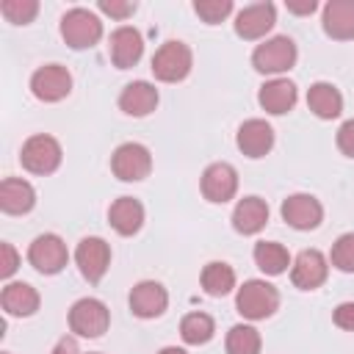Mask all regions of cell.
<instances>
[{
  "instance_id": "obj_17",
  "label": "cell",
  "mask_w": 354,
  "mask_h": 354,
  "mask_svg": "<svg viewBox=\"0 0 354 354\" xmlns=\"http://www.w3.org/2000/svg\"><path fill=\"white\" fill-rule=\"evenodd\" d=\"M235 144L246 158H266L274 147V127L266 119H246L238 127Z\"/></svg>"
},
{
  "instance_id": "obj_10",
  "label": "cell",
  "mask_w": 354,
  "mask_h": 354,
  "mask_svg": "<svg viewBox=\"0 0 354 354\" xmlns=\"http://www.w3.org/2000/svg\"><path fill=\"white\" fill-rule=\"evenodd\" d=\"M75 263H77L83 279H88L91 285H97L105 277L108 266H111V246H108V241L100 238V235L83 238L77 243V249H75Z\"/></svg>"
},
{
  "instance_id": "obj_40",
  "label": "cell",
  "mask_w": 354,
  "mask_h": 354,
  "mask_svg": "<svg viewBox=\"0 0 354 354\" xmlns=\"http://www.w3.org/2000/svg\"><path fill=\"white\" fill-rule=\"evenodd\" d=\"M3 354H11V351H3Z\"/></svg>"
},
{
  "instance_id": "obj_15",
  "label": "cell",
  "mask_w": 354,
  "mask_h": 354,
  "mask_svg": "<svg viewBox=\"0 0 354 354\" xmlns=\"http://www.w3.org/2000/svg\"><path fill=\"white\" fill-rule=\"evenodd\" d=\"M108 55L116 69H130L144 55V36L133 25H119L108 39Z\"/></svg>"
},
{
  "instance_id": "obj_20",
  "label": "cell",
  "mask_w": 354,
  "mask_h": 354,
  "mask_svg": "<svg viewBox=\"0 0 354 354\" xmlns=\"http://www.w3.org/2000/svg\"><path fill=\"white\" fill-rule=\"evenodd\" d=\"M158 88L149 83V80H133L122 88L119 94V108L127 113V116H149L155 108H158Z\"/></svg>"
},
{
  "instance_id": "obj_30",
  "label": "cell",
  "mask_w": 354,
  "mask_h": 354,
  "mask_svg": "<svg viewBox=\"0 0 354 354\" xmlns=\"http://www.w3.org/2000/svg\"><path fill=\"white\" fill-rule=\"evenodd\" d=\"M0 14L11 25H28L39 14V0H3L0 3Z\"/></svg>"
},
{
  "instance_id": "obj_1",
  "label": "cell",
  "mask_w": 354,
  "mask_h": 354,
  "mask_svg": "<svg viewBox=\"0 0 354 354\" xmlns=\"http://www.w3.org/2000/svg\"><path fill=\"white\" fill-rule=\"evenodd\" d=\"M235 310L249 321H266L279 310V290L266 279H246L238 288Z\"/></svg>"
},
{
  "instance_id": "obj_28",
  "label": "cell",
  "mask_w": 354,
  "mask_h": 354,
  "mask_svg": "<svg viewBox=\"0 0 354 354\" xmlns=\"http://www.w3.org/2000/svg\"><path fill=\"white\" fill-rule=\"evenodd\" d=\"M213 335H216V321L207 313H199L196 310V313L183 315V321H180V337L188 346H205Z\"/></svg>"
},
{
  "instance_id": "obj_11",
  "label": "cell",
  "mask_w": 354,
  "mask_h": 354,
  "mask_svg": "<svg viewBox=\"0 0 354 354\" xmlns=\"http://www.w3.org/2000/svg\"><path fill=\"white\" fill-rule=\"evenodd\" d=\"M329 277V260L318 249H301L290 263V282L299 290H315Z\"/></svg>"
},
{
  "instance_id": "obj_14",
  "label": "cell",
  "mask_w": 354,
  "mask_h": 354,
  "mask_svg": "<svg viewBox=\"0 0 354 354\" xmlns=\"http://www.w3.org/2000/svg\"><path fill=\"white\" fill-rule=\"evenodd\" d=\"M277 22V6L274 3H252L235 14V33L246 41L263 39Z\"/></svg>"
},
{
  "instance_id": "obj_19",
  "label": "cell",
  "mask_w": 354,
  "mask_h": 354,
  "mask_svg": "<svg viewBox=\"0 0 354 354\" xmlns=\"http://www.w3.org/2000/svg\"><path fill=\"white\" fill-rule=\"evenodd\" d=\"M36 205V188L22 177H6L0 183V210L8 216H25Z\"/></svg>"
},
{
  "instance_id": "obj_5",
  "label": "cell",
  "mask_w": 354,
  "mask_h": 354,
  "mask_svg": "<svg viewBox=\"0 0 354 354\" xmlns=\"http://www.w3.org/2000/svg\"><path fill=\"white\" fill-rule=\"evenodd\" d=\"M61 158H64V152H61L58 138H53L47 133L30 136L22 144V152H19V163L30 174H53L61 166Z\"/></svg>"
},
{
  "instance_id": "obj_39",
  "label": "cell",
  "mask_w": 354,
  "mask_h": 354,
  "mask_svg": "<svg viewBox=\"0 0 354 354\" xmlns=\"http://www.w3.org/2000/svg\"><path fill=\"white\" fill-rule=\"evenodd\" d=\"M158 354H188L185 348H180V346H166V348H160Z\"/></svg>"
},
{
  "instance_id": "obj_21",
  "label": "cell",
  "mask_w": 354,
  "mask_h": 354,
  "mask_svg": "<svg viewBox=\"0 0 354 354\" xmlns=\"http://www.w3.org/2000/svg\"><path fill=\"white\" fill-rule=\"evenodd\" d=\"M321 22H324L326 36H332L337 41L354 39V0H329L324 6Z\"/></svg>"
},
{
  "instance_id": "obj_18",
  "label": "cell",
  "mask_w": 354,
  "mask_h": 354,
  "mask_svg": "<svg viewBox=\"0 0 354 354\" xmlns=\"http://www.w3.org/2000/svg\"><path fill=\"white\" fill-rule=\"evenodd\" d=\"M299 100V91H296V83L288 80V77H274V80H266L257 91V102L266 113H274V116H282L288 111H293Z\"/></svg>"
},
{
  "instance_id": "obj_35",
  "label": "cell",
  "mask_w": 354,
  "mask_h": 354,
  "mask_svg": "<svg viewBox=\"0 0 354 354\" xmlns=\"http://www.w3.org/2000/svg\"><path fill=\"white\" fill-rule=\"evenodd\" d=\"M337 149L346 155V158H354V119H346L340 127H337Z\"/></svg>"
},
{
  "instance_id": "obj_3",
  "label": "cell",
  "mask_w": 354,
  "mask_h": 354,
  "mask_svg": "<svg viewBox=\"0 0 354 354\" xmlns=\"http://www.w3.org/2000/svg\"><path fill=\"white\" fill-rule=\"evenodd\" d=\"M61 36L72 50L94 47L102 39V19L88 8H69L61 17Z\"/></svg>"
},
{
  "instance_id": "obj_38",
  "label": "cell",
  "mask_w": 354,
  "mask_h": 354,
  "mask_svg": "<svg viewBox=\"0 0 354 354\" xmlns=\"http://www.w3.org/2000/svg\"><path fill=\"white\" fill-rule=\"evenodd\" d=\"M318 8V3L315 0H304V3H288V11H293V14H313Z\"/></svg>"
},
{
  "instance_id": "obj_2",
  "label": "cell",
  "mask_w": 354,
  "mask_h": 354,
  "mask_svg": "<svg viewBox=\"0 0 354 354\" xmlns=\"http://www.w3.org/2000/svg\"><path fill=\"white\" fill-rule=\"evenodd\" d=\"M194 66V53L185 41H163L152 55V75L163 83H180Z\"/></svg>"
},
{
  "instance_id": "obj_26",
  "label": "cell",
  "mask_w": 354,
  "mask_h": 354,
  "mask_svg": "<svg viewBox=\"0 0 354 354\" xmlns=\"http://www.w3.org/2000/svg\"><path fill=\"white\" fill-rule=\"evenodd\" d=\"M252 254H254V266H257L263 274H268V277H279V274H285L288 266H290L288 249H285L282 243H277V241H257Z\"/></svg>"
},
{
  "instance_id": "obj_37",
  "label": "cell",
  "mask_w": 354,
  "mask_h": 354,
  "mask_svg": "<svg viewBox=\"0 0 354 354\" xmlns=\"http://www.w3.org/2000/svg\"><path fill=\"white\" fill-rule=\"evenodd\" d=\"M50 354H80V348H77V340L66 335V337H61V340L55 343V348H53Z\"/></svg>"
},
{
  "instance_id": "obj_41",
  "label": "cell",
  "mask_w": 354,
  "mask_h": 354,
  "mask_svg": "<svg viewBox=\"0 0 354 354\" xmlns=\"http://www.w3.org/2000/svg\"><path fill=\"white\" fill-rule=\"evenodd\" d=\"M91 354H100V351H91Z\"/></svg>"
},
{
  "instance_id": "obj_22",
  "label": "cell",
  "mask_w": 354,
  "mask_h": 354,
  "mask_svg": "<svg viewBox=\"0 0 354 354\" xmlns=\"http://www.w3.org/2000/svg\"><path fill=\"white\" fill-rule=\"evenodd\" d=\"M0 304L6 310V315H14V318H28L39 310L41 304V296L33 285L28 282H8L0 293Z\"/></svg>"
},
{
  "instance_id": "obj_12",
  "label": "cell",
  "mask_w": 354,
  "mask_h": 354,
  "mask_svg": "<svg viewBox=\"0 0 354 354\" xmlns=\"http://www.w3.org/2000/svg\"><path fill=\"white\" fill-rule=\"evenodd\" d=\"M202 196L207 199V202H213V205H224V202H230L232 196H235V191H238V171H235V166L232 163H224V160H218V163H210L205 171H202Z\"/></svg>"
},
{
  "instance_id": "obj_36",
  "label": "cell",
  "mask_w": 354,
  "mask_h": 354,
  "mask_svg": "<svg viewBox=\"0 0 354 354\" xmlns=\"http://www.w3.org/2000/svg\"><path fill=\"white\" fill-rule=\"evenodd\" d=\"M332 321H335V326H340L346 332H354V301L337 304L335 313H332Z\"/></svg>"
},
{
  "instance_id": "obj_8",
  "label": "cell",
  "mask_w": 354,
  "mask_h": 354,
  "mask_svg": "<svg viewBox=\"0 0 354 354\" xmlns=\"http://www.w3.org/2000/svg\"><path fill=\"white\" fill-rule=\"evenodd\" d=\"M66 260H69V252H66V243L61 235L55 232H44V235H36L28 246V263L39 271V274H58L66 268Z\"/></svg>"
},
{
  "instance_id": "obj_23",
  "label": "cell",
  "mask_w": 354,
  "mask_h": 354,
  "mask_svg": "<svg viewBox=\"0 0 354 354\" xmlns=\"http://www.w3.org/2000/svg\"><path fill=\"white\" fill-rule=\"evenodd\" d=\"M268 224V205L260 196H243L232 210V227L241 235H257Z\"/></svg>"
},
{
  "instance_id": "obj_4",
  "label": "cell",
  "mask_w": 354,
  "mask_h": 354,
  "mask_svg": "<svg viewBox=\"0 0 354 354\" xmlns=\"http://www.w3.org/2000/svg\"><path fill=\"white\" fill-rule=\"evenodd\" d=\"M296 58H299V50L290 36H271L254 47L252 66L260 75H279V72H288L296 64Z\"/></svg>"
},
{
  "instance_id": "obj_24",
  "label": "cell",
  "mask_w": 354,
  "mask_h": 354,
  "mask_svg": "<svg viewBox=\"0 0 354 354\" xmlns=\"http://www.w3.org/2000/svg\"><path fill=\"white\" fill-rule=\"evenodd\" d=\"M108 221L119 235H136L144 224V205L133 196H119L111 207H108Z\"/></svg>"
},
{
  "instance_id": "obj_33",
  "label": "cell",
  "mask_w": 354,
  "mask_h": 354,
  "mask_svg": "<svg viewBox=\"0 0 354 354\" xmlns=\"http://www.w3.org/2000/svg\"><path fill=\"white\" fill-rule=\"evenodd\" d=\"M97 8H100L102 14H108V17H113V19H127V17L136 14L138 6L130 3V0H100Z\"/></svg>"
},
{
  "instance_id": "obj_29",
  "label": "cell",
  "mask_w": 354,
  "mask_h": 354,
  "mask_svg": "<svg viewBox=\"0 0 354 354\" xmlns=\"http://www.w3.org/2000/svg\"><path fill=\"white\" fill-rule=\"evenodd\" d=\"M224 348H227V354H260L263 340H260V332H257L254 326H249V324H235V326L227 332Z\"/></svg>"
},
{
  "instance_id": "obj_32",
  "label": "cell",
  "mask_w": 354,
  "mask_h": 354,
  "mask_svg": "<svg viewBox=\"0 0 354 354\" xmlns=\"http://www.w3.org/2000/svg\"><path fill=\"white\" fill-rule=\"evenodd\" d=\"M194 11L207 25H218L221 19L232 14V0H194Z\"/></svg>"
},
{
  "instance_id": "obj_16",
  "label": "cell",
  "mask_w": 354,
  "mask_h": 354,
  "mask_svg": "<svg viewBox=\"0 0 354 354\" xmlns=\"http://www.w3.org/2000/svg\"><path fill=\"white\" fill-rule=\"evenodd\" d=\"M127 301H130L133 315H138V318H158V315H163L166 307H169V293H166V288H163L160 282H155V279H141L138 285H133Z\"/></svg>"
},
{
  "instance_id": "obj_9",
  "label": "cell",
  "mask_w": 354,
  "mask_h": 354,
  "mask_svg": "<svg viewBox=\"0 0 354 354\" xmlns=\"http://www.w3.org/2000/svg\"><path fill=\"white\" fill-rule=\"evenodd\" d=\"M30 91L41 102H61L72 91V75L64 64H44L30 75Z\"/></svg>"
},
{
  "instance_id": "obj_25",
  "label": "cell",
  "mask_w": 354,
  "mask_h": 354,
  "mask_svg": "<svg viewBox=\"0 0 354 354\" xmlns=\"http://www.w3.org/2000/svg\"><path fill=\"white\" fill-rule=\"evenodd\" d=\"M307 105L318 119H337L343 113V94L337 86L318 80L307 91Z\"/></svg>"
},
{
  "instance_id": "obj_7",
  "label": "cell",
  "mask_w": 354,
  "mask_h": 354,
  "mask_svg": "<svg viewBox=\"0 0 354 354\" xmlns=\"http://www.w3.org/2000/svg\"><path fill=\"white\" fill-rule=\"evenodd\" d=\"M111 171L122 183H138V180L149 177V171H152V155L138 141L119 144L113 149V155H111Z\"/></svg>"
},
{
  "instance_id": "obj_13",
  "label": "cell",
  "mask_w": 354,
  "mask_h": 354,
  "mask_svg": "<svg viewBox=\"0 0 354 354\" xmlns=\"http://www.w3.org/2000/svg\"><path fill=\"white\" fill-rule=\"evenodd\" d=\"M279 213H282V221L288 227L301 230V232L304 230H315L324 221V207L313 194H290L282 202Z\"/></svg>"
},
{
  "instance_id": "obj_31",
  "label": "cell",
  "mask_w": 354,
  "mask_h": 354,
  "mask_svg": "<svg viewBox=\"0 0 354 354\" xmlns=\"http://www.w3.org/2000/svg\"><path fill=\"white\" fill-rule=\"evenodd\" d=\"M332 266L343 274H354V232H343L335 243H332V254H329Z\"/></svg>"
},
{
  "instance_id": "obj_6",
  "label": "cell",
  "mask_w": 354,
  "mask_h": 354,
  "mask_svg": "<svg viewBox=\"0 0 354 354\" xmlns=\"http://www.w3.org/2000/svg\"><path fill=\"white\" fill-rule=\"evenodd\" d=\"M111 326V313L105 307V301L94 299V296H86V299H77L72 307H69V329L80 337H100L105 335Z\"/></svg>"
},
{
  "instance_id": "obj_27",
  "label": "cell",
  "mask_w": 354,
  "mask_h": 354,
  "mask_svg": "<svg viewBox=\"0 0 354 354\" xmlns=\"http://www.w3.org/2000/svg\"><path fill=\"white\" fill-rule=\"evenodd\" d=\"M199 282H202V290H205L207 296H216V299H218V296H227V293L235 288V271H232L230 263L213 260V263H207V266L202 268Z\"/></svg>"
},
{
  "instance_id": "obj_34",
  "label": "cell",
  "mask_w": 354,
  "mask_h": 354,
  "mask_svg": "<svg viewBox=\"0 0 354 354\" xmlns=\"http://www.w3.org/2000/svg\"><path fill=\"white\" fill-rule=\"evenodd\" d=\"M17 268H19V254H17V249H14L8 241H3V243H0V277H3V279H11Z\"/></svg>"
}]
</instances>
